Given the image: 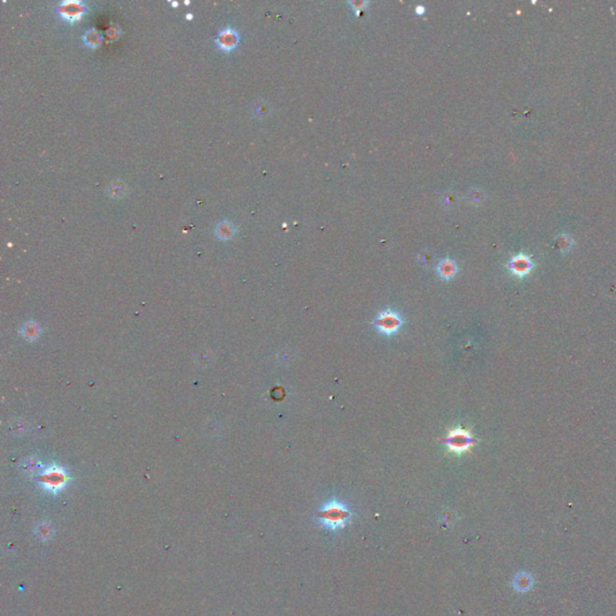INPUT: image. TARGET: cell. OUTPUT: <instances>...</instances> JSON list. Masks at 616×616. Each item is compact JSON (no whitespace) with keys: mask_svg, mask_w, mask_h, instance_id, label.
Segmentation results:
<instances>
[{"mask_svg":"<svg viewBox=\"0 0 616 616\" xmlns=\"http://www.w3.org/2000/svg\"><path fill=\"white\" fill-rule=\"evenodd\" d=\"M353 512L346 503L332 498L326 502L317 513V519L321 527L330 531H339L347 526L352 519Z\"/></svg>","mask_w":616,"mask_h":616,"instance_id":"obj_1","label":"cell"},{"mask_svg":"<svg viewBox=\"0 0 616 616\" xmlns=\"http://www.w3.org/2000/svg\"><path fill=\"white\" fill-rule=\"evenodd\" d=\"M405 320L401 314L395 310L387 308L377 314L373 319L372 325L376 331L383 336L391 337L395 336L402 329Z\"/></svg>","mask_w":616,"mask_h":616,"instance_id":"obj_2","label":"cell"},{"mask_svg":"<svg viewBox=\"0 0 616 616\" xmlns=\"http://www.w3.org/2000/svg\"><path fill=\"white\" fill-rule=\"evenodd\" d=\"M449 453L461 455V454L469 452L472 445L475 444V438L471 435L469 430L459 426L455 429L449 430L448 435L443 439Z\"/></svg>","mask_w":616,"mask_h":616,"instance_id":"obj_3","label":"cell"},{"mask_svg":"<svg viewBox=\"0 0 616 616\" xmlns=\"http://www.w3.org/2000/svg\"><path fill=\"white\" fill-rule=\"evenodd\" d=\"M68 474L62 467L54 466L46 469L41 475V485L46 491L57 493L65 488L68 483Z\"/></svg>","mask_w":616,"mask_h":616,"instance_id":"obj_4","label":"cell"},{"mask_svg":"<svg viewBox=\"0 0 616 616\" xmlns=\"http://www.w3.org/2000/svg\"><path fill=\"white\" fill-rule=\"evenodd\" d=\"M532 266L533 264L531 259H529V257L525 256V254H518V256L512 258V260L509 261L508 265L511 272L518 277L526 276V274L532 270Z\"/></svg>","mask_w":616,"mask_h":616,"instance_id":"obj_5","label":"cell"},{"mask_svg":"<svg viewBox=\"0 0 616 616\" xmlns=\"http://www.w3.org/2000/svg\"><path fill=\"white\" fill-rule=\"evenodd\" d=\"M217 45L224 51H231L238 44V33L233 28L221 29L216 39Z\"/></svg>","mask_w":616,"mask_h":616,"instance_id":"obj_6","label":"cell"},{"mask_svg":"<svg viewBox=\"0 0 616 616\" xmlns=\"http://www.w3.org/2000/svg\"><path fill=\"white\" fill-rule=\"evenodd\" d=\"M59 12L64 18L77 19L85 10V4L81 2H64L59 5Z\"/></svg>","mask_w":616,"mask_h":616,"instance_id":"obj_7","label":"cell"},{"mask_svg":"<svg viewBox=\"0 0 616 616\" xmlns=\"http://www.w3.org/2000/svg\"><path fill=\"white\" fill-rule=\"evenodd\" d=\"M458 264L453 259H449V258L440 260L438 263V266H437V273L444 281L453 279V278L458 274Z\"/></svg>","mask_w":616,"mask_h":616,"instance_id":"obj_8","label":"cell"},{"mask_svg":"<svg viewBox=\"0 0 616 616\" xmlns=\"http://www.w3.org/2000/svg\"><path fill=\"white\" fill-rule=\"evenodd\" d=\"M512 584L515 591L520 592V594H525V592H528L533 587L535 580H533L532 575L529 573L520 572L513 579Z\"/></svg>","mask_w":616,"mask_h":616,"instance_id":"obj_9","label":"cell"},{"mask_svg":"<svg viewBox=\"0 0 616 616\" xmlns=\"http://www.w3.org/2000/svg\"><path fill=\"white\" fill-rule=\"evenodd\" d=\"M214 233H216V235L220 240H230L235 235V233H236V229H235V225L231 223V221L223 220L217 224Z\"/></svg>","mask_w":616,"mask_h":616,"instance_id":"obj_10","label":"cell"},{"mask_svg":"<svg viewBox=\"0 0 616 616\" xmlns=\"http://www.w3.org/2000/svg\"><path fill=\"white\" fill-rule=\"evenodd\" d=\"M83 40L86 42V45L89 46V47H97V46L100 44L101 41V36L99 34V32L95 31V29H91V31H88L83 36Z\"/></svg>","mask_w":616,"mask_h":616,"instance_id":"obj_11","label":"cell"},{"mask_svg":"<svg viewBox=\"0 0 616 616\" xmlns=\"http://www.w3.org/2000/svg\"><path fill=\"white\" fill-rule=\"evenodd\" d=\"M107 191H108V194L118 198V197H122V195L125 194V187L123 183H119V182H112V183H110V185H108Z\"/></svg>","mask_w":616,"mask_h":616,"instance_id":"obj_12","label":"cell"},{"mask_svg":"<svg viewBox=\"0 0 616 616\" xmlns=\"http://www.w3.org/2000/svg\"><path fill=\"white\" fill-rule=\"evenodd\" d=\"M52 532H53V529L51 526H49V524H47V522H44V524L39 525L38 531H36V533H38V537L41 538L42 541H47V539L51 538Z\"/></svg>","mask_w":616,"mask_h":616,"instance_id":"obj_13","label":"cell"},{"mask_svg":"<svg viewBox=\"0 0 616 616\" xmlns=\"http://www.w3.org/2000/svg\"><path fill=\"white\" fill-rule=\"evenodd\" d=\"M484 191L480 190V189H472L468 193V199L469 201L473 204H480L483 203V200H484Z\"/></svg>","mask_w":616,"mask_h":616,"instance_id":"obj_14","label":"cell"},{"mask_svg":"<svg viewBox=\"0 0 616 616\" xmlns=\"http://www.w3.org/2000/svg\"><path fill=\"white\" fill-rule=\"evenodd\" d=\"M456 201H458V199H456V195L452 193V191H448V193H444L442 197V204L444 205L446 207H453L456 205Z\"/></svg>","mask_w":616,"mask_h":616,"instance_id":"obj_15","label":"cell"},{"mask_svg":"<svg viewBox=\"0 0 616 616\" xmlns=\"http://www.w3.org/2000/svg\"><path fill=\"white\" fill-rule=\"evenodd\" d=\"M572 244V240L569 238L567 235H559L557 238V246L561 250H568L569 248H571Z\"/></svg>","mask_w":616,"mask_h":616,"instance_id":"obj_16","label":"cell"},{"mask_svg":"<svg viewBox=\"0 0 616 616\" xmlns=\"http://www.w3.org/2000/svg\"><path fill=\"white\" fill-rule=\"evenodd\" d=\"M367 4H369V3L365 2V0H353V2H349V5L357 12L365 9Z\"/></svg>","mask_w":616,"mask_h":616,"instance_id":"obj_17","label":"cell"},{"mask_svg":"<svg viewBox=\"0 0 616 616\" xmlns=\"http://www.w3.org/2000/svg\"><path fill=\"white\" fill-rule=\"evenodd\" d=\"M269 112V106L266 104H260L256 106V115L257 116H266Z\"/></svg>","mask_w":616,"mask_h":616,"instance_id":"obj_18","label":"cell"},{"mask_svg":"<svg viewBox=\"0 0 616 616\" xmlns=\"http://www.w3.org/2000/svg\"><path fill=\"white\" fill-rule=\"evenodd\" d=\"M416 12H418V13H423L424 12V8H423V6H418V8H416Z\"/></svg>","mask_w":616,"mask_h":616,"instance_id":"obj_19","label":"cell"}]
</instances>
